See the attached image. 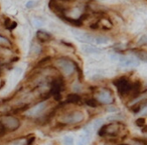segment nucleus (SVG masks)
I'll return each mask as SVG.
<instances>
[{
	"label": "nucleus",
	"instance_id": "nucleus-1",
	"mask_svg": "<svg viewBox=\"0 0 147 145\" xmlns=\"http://www.w3.org/2000/svg\"><path fill=\"white\" fill-rule=\"evenodd\" d=\"M71 32H73L74 36L83 43L100 45V44H107L110 41V39L108 37L104 36V35H94V34H91V33L83 32V31L80 30H75V29H73Z\"/></svg>",
	"mask_w": 147,
	"mask_h": 145
},
{
	"label": "nucleus",
	"instance_id": "nucleus-2",
	"mask_svg": "<svg viewBox=\"0 0 147 145\" xmlns=\"http://www.w3.org/2000/svg\"><path fill=\"white\" fill-rule=\"evenodd\" d=\"M20 121L14 116L5 115L0 118V131H14L19 128Z\"/></svg>",
	"mask_w": 147,
	"mask_h": 145
},
{
	"label": "nucleus",
	"instance_id": "nucleus-3",
	"mask_svg": "<svg viewBox=\"0 0 147 145\" xmlns=\"http://www.w3.org/2000/svg\"><path fill=\"white\" fill-rule=\"evenodd\" d=\"M85 114L83 111L76 110L73 111L71 113L65 114L59 118V122L63 123V124H76V123H80L84 120Z\"/></svg>",
	"mask_w": 147,
	"mask_h": 145
},
{
	"label": "nucleus",
	"instance_id": "nucleus-4",
	"mask_svg": "<svg viewBox=\"0 0 147 145\" xmlns=\"http://www.w3.org/2000/svg\"><path fill=\"white\" fill-rule=\"evenodd\" d=\"M114 85L121 96H126V95L130 94L133 83L126 77H120L114 81Z\"/></svg>",
	"mask_w": 147,
	"mask_h": 145
},
{
	"label": "nucleus",
	"instance_id": "nucleus-5",
	"mask_svg": "<svg viewBox=\"0 0 147 145\" xmlns=\"http://www.w3.org/2000/svg\"><path fill=\"white\" fill-rule=\"evenodd\" d=\"M55 66L59 69H61V71L65 75H71V73L75 71L76 69V64L74 61H71L69 58H59L55 60Z\"/></svg>",
	"mask_w": 147,
	"mask_h": 145
},
{
	"label": "nucleus",
	"instance_id": "nucleus-6",
	"mask_svg": "<svg viewBox=\"0 0 147 145\" xmlns=\"http://www.w3.org/2000/svg\"><path fill=\"white\" fill-rule=\"evenodd\" d=\"M47 108V101H41V102L37 103L36 105H34L33 107L29 108L26 111V116L32 117V118H37V117H40L41 115L45 113V111Z\"/></svg>",
	"mask_w": 147,
	"mask_h": 145
},
{
	"label": "nucleus",
	"instance_id": "nucleus-7",
	"mask_svg": "<svg viewBox=\"0 0 147 145\" xmlns=\"http://www.w3.org/2000/svg\"><path fill=\"white\" fill-rule=\"evenodd\" d=\"M96 99L99 103H102V104H111L114 102V97L109 89H102L97 94Z\"/></svg>",
	"mask_w": 147,
	"mask_h": 145
},
{
	"label": "nucleus",
	"instance_id": "nucleus-8",
	"mask_svg": "<svg viewBox=\"0 0 147 145\" xmlns=\"http://www.w3.org/2000/svg\"><path fill=\"white\" fill-rule=\"evenodd\" d=\"M119 64L122 67H136L139 65V60L135 56H120L118 59Z\"/></svg>",
	"mask_w": 147,
	"mask_h": 145
},
{
	"label": "nucleus",
	"instance_id": "nucleus-9",
	"mask_svg": "<svg viewBox=\"0 0 147 145\" xmlns=\"http://www.w3.org/2000/svg\"><path fill=\"white\" fill-rule=\"evenodd\" d=\"M82 50L83 52L88 53V54H100L103 52V50L101 48L94 46L92 44H87V45H83L82 46Z\"/></svg>",
	"mask_w": 147,
	"mask_h": 145
},
{
	"label": "nucleus",
	"instance_id": "nucleus-10",
	"mask_svg": "<svg viewBox=\"0 0 147 145\" xmlns=\"http://www.w3.org/2000/svg\"><path fill=\"white\" fill-rule=\"evenodd\" d=\"M36 37L39 41H41V42H47V41H49L51 39V35L49 34V33H47V31H43V30L37 31Z\"/></svg>",
	"mask_w": 147,
	"mask_h": 145
},
{
	"label": "nucleus",
	"instance_id": "nucleus-11",
	"mask_svg": "<svg viewBox=\"0 0 147 145\" xmlns=\"http://www.w3.org/2000/svg\"><path fill=\"white\" fill-rule=\"evenodd\" d=\"M133 54L138 60H141L143 62H147V51L145 50H134Z\"/></svg>",
	"mask_w": 147,
	"mask_h": 145
},
{
	"label": "nucleus",
	"instance_id": "nucleus-12",
	"mask_svg": "<svg viewBox=\"0 0 147 145\" xmlns=\"http://www.w3.org/2000/svg\"><path fill=\"white\" fill-rule=\"evenodd\" d=\"M146 100H147V91H145V92L140 93L138 96L135 97V98L131 101L130 105H134V104H136V103L144 102V101H146Z\"/></svg>",
	"mask_w": 147,
	"mask_h": 145
},
{
	"label": "nucleus",
	"instance_id": "nucleus-13",
	"mask_svg": "<svg viewBox=\"0 0 147 145\" xmlns=\"http://www.w3.org/2000/svg\"><path fill=\"white\" fill-rule=\"evenodd\" d=\"M67 101L69 103H79L81 101V98L78 94H76V93H71V94L67 95Z\"/></svg>",
	"mask_w": 147,
	"mask_h": 145
},
{
	"label": "nucleus",
	"instance_id": "nucleus-14",
	"mask_svg": "<svg viewBox=\"0 0 147 145\" xmlns=\"http://www.w3.org/2000/svg\"><path fill=\"white\" fill-rule=\"evenodd\" d=\"M102 123H103L102 119H96V120H94L92 122V124H91V127H92L93 130L98 131V129L100 128L101 126H102Z\"/></svg>",
	"mask_w": 147,
	"mask_h": 145
},
{
	"label": "nucleus",
	"instance_id": "nucleus-15",
	"mask_svg": "<svg viewBox=\"0 0 147 145\" xmlns=\"http://www.w3.org/2000/svg\"><path fill=\"white\" fill-rule=\"evenodd\" d=\"M86 104L88 105V106H90V107H93V108H97L99 102L97 101V99L90 98V99H87V100H86Z\"/></svg>",
	"mask_w": 147,
	"mask_h": 145
},
{
	"label": "nucleus",
	"instance_id": "nucleus-16",
	"mask_svg": "<svg viewBox=\"0 0 147 145\" xmlns=\"http://www.w3.org/2000/svg\"><path fill=\"white\" fill-rule=\"evenodd\" d=\"M41 51V47L39 46L38 44H32L30 49V53L31 54H34V55H38Z\"/></svg>",
	"mask_w": 147,
	"mask_h": 145
},
{
	"label": "nucleus",
	"instance_id": "nucleus-17",
	"mask_svg": "<svg viewBox=\"0 0 147 145\" xmlns=\"http://www.w3.org/2000/svg\"><path fill=\"white\" fill-rule=\"evenodd\" d=\"M10 41L6 38V37L0 35V45L1 46H10Z\"/></svg>",
	"mask_w": 147,
	"mask_h": 145
},
{
	"label": "nucleus",
	"instance_id": "nucleus-18",
	"mask_svg": "<svg viewBox=\"0 0 147 145\" xmlns=\"http://www.w3.org/2000/svg\"><path fill=\"white\" fill-rule=\"evenodd\" d=\"M63 144L65 145H75V141L71 136H65L63 137Z\"/></svg>",
	"mask_w": 147,
	"mask_h": 145
},
{
	"label": "nucleus",
	"instance_id": "nucleus-19",
	"mask_svg": "<svg viewBox=\"0 0 147 145\" xmlns=\"http://www.w3.org/2000/svg\"><path fill=\"white\" fill-rule=\"evenodd\" d=\"M25 144H26V140L25 139H18V140L10 142L8 145H25Z\"/></svg>",
	"mask_w": 147,
	"mask_h": 145
},
{
	"label": "nucleus",
	"instance_id": "nucleus-20",
	"mask_svg": "<svg viewBox=\"0 0 147 145\" xmlns=\"http://www.w3.org/2000/svg\"><path fill=\"white\" fill-rule=\"evenodd\" d=\"M138 114L140 115V116H146L147 115V105L146 106H142V108L139 110Z\"/></svg>",
	"mask_w": 147,
	"mask_h": 145
},
{
	"label": "nucleus",
	"instance_id": "nucleus-21",
	"mask_svg": "<svg viewBox=\"0 0 147 145\" xmlns=\"http://www.w3.org/2000/svg\"><path fill=\"white\" fill-rule=\"evenodd\" d=\"M144 122H145V120L143 118L137 119V120H136V125H137V126L142 127V126H144Z\"/></svg>",
	"mask_w": 147,
	"mask_h": 145
},
{
	"label": "nucleus",
	"instance_id": "nucleus-22",
	"mask_svg": "<svg viewBox=\"0 0 147 145\" xmlns=\"http://www.w3.org/2000/svg\"><path fill=\"white\" fill-rule=\"evenodd\" d=\"M34 4H35L34 1H28V2L26 3V7H27V8H31V7H32Z\"/></svg>",
	"mask_w": 147,
	"mask_h": 145
},
{
	"label": "nucleus",
	"instance_id": "nucleus-23",
	"mask_svg": "<svg viewBox=\"0 0 147 145\" xmlns=\"http://www.w3.org/2000/svg\"><path fill=\"white\" fill-rule=\"evenodd\" d=\"M120 114H117L116 116H111V117H109V120H112V119H122L123 118V116H119Z\"/></svg>",
	"mask_w": 147,
	"mask_h": 145
},
{
	"label": "nucleus",
	"instance_id": "nucleus-24",
	"mask_svg": "<svg viewBox=\"0 0 147 145\" xmlns=\"http://www.w3.org/2000/svg\"><path fill=\"white\" fill-rule=\"evenodd\" d=\"M132 145H144L142 142H140V141H137V140H134V142H133Z\"/></svg>",
	"mask_w": 147,
	"mask_h": 145
},
{
	"label": "nucleus",
	"instance_id": "nucleus-25",
	"mask_svg": "<svg viewBox=\"0 0 147 145\" xmlns=\"http://www.w3.org/2000/svg\"><path fill=\"white\" fill-rule=\"evenodd\" d=\"M78 145H84V144H83L82 142H79V143H78Z\"/></svg>",
	"mask_w": 147,
	"mask_h": 145
},
{
	"label": "nucleus",
	"instance_id": "nucleus-26",
	"mask_svg": "<svg viewBox=\"0 0 147 145\" xmlns=\"http://www.w3.org/2000/svg\"><path fill=\"white\" fill-rule=\"evenodd\" d=\"M122 145H125V144H122Z\"/></svg>",
	"mask_w": 147,
	"mask_h": 145
}]
</instances>
